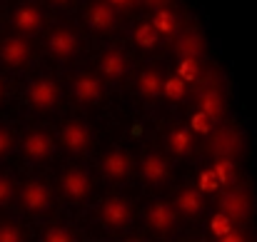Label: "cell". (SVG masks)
Wrapping results in <instances>:
<instances>
[{
    "label": "cell",
    "mask_w": 257,
    "mask_h": 242,
    "mask_svg": "<svg viewBox=\"0 0 257 242\" xmlns=\"http://www.w3.org/2000/svg\"><path fill=\"white\" fill-rule=\"evenodd\" d=\"M25 97H28V105L35 110V112H53L58 105H60V97H63V90L55 78L50 75H38L28 82L25 87Z\"/></svg>",
    "instance_id": "obj_1"
},
{
    "label": "cell",
    "mask_w": 257,
    "mask_h": 242,
    "mask_svg": "<svg viewBox=\"0 0 257 242\" xmlns=\"http://www.w3.org/2000/svg\"><path fill=\"white\" fill-rule=\"evenodd\" d=\"M97 220L102 227L112 230V232H122L130 227L133 222V205L130 200L120 197V195H110L100 202L97 207Z\"/></svg>",
    "instance_id": "obj_2"
},
{
    "label": "cell",
    "mask_w": 257,
    "mask_h": 242,
    "mask_svg": "<svg viewBox=\"0 0 257 242\" xmlns=\"http://www.w3.org/2000/svg\"><path fill=\"white\" fill-rule=\"evenodd\" d=\"M145 222H148V227H150L153 235H158V237H172L177 232V225H180V212H177V207H172L170 202L155 200L145 210Z\"/></svg>",
    "instance_id": "obj_3"
},
{
    "label": "cell",
    "mask_w": 257,
    "mask_h": 242,
    "mask_svg": "<svg viewBox=\"0 0 257 242\" xmlns=\"http://www.w3.org/2000/svg\"><path fill=\"white\" fill-rule=\"evenodd\" d=\"M48 53H50L55 60H60V63L73 60V58L80 53V35H78L73 28H68V25L53 28L50 35H48Z\"/></svg>",
    "instance_id": "obj_4"
},
{
    "label": "cell",
    "mask_w": 257,
    "mask_h": 242,
    "mask_svg": "<svg viewBox=\"0 0 257 242\" xmlns=\"http://www.w3.org/2000/svg\"><path fill=\"white\" fill-rule=\"evenodd\" d=\"M20 205L30 215H45L53 207V190L43 180H28L20 187Z\"/></svg>",
    "instance_id": "obj_5"
},
{
    "label": "cell",
    "mask_w": 257,
    "mask_h": 242,
    "mask_svg": "<svg viewBox=\"0 0 257 242\" xmlns=\"http://www.w3.org/2000/svg\"><path fill=\"white\" fill-rule=\"evenodd\" d=\"M60 192L70 202H85L92 192V180H90L87 170L78 167V165L65 167L60 175Z\"/></svg>",
    "instance_id": "obj_6"
},
{
    "label": "cell",
    "mask_w": 257,
    "mask_h": 242,
    "mask_svg": "<svg viewBox=\"0 0 257 242\" xmlns=\"http://www.w3.org/2000/svg\"><path fill=\"white\" fill-rule=\"evenodd\" d=\"M100 172L110 182H125L133 175V158L125 153V148L112 145L100 158Z\"/></svg>",
    "instance_id": "obj_7"
},
{
    "label": "cell",
    "mask_w": 257,
    "mask_h": 242,
    "mask_svg": "<svg viewBox=\"0 0 257 242\" xmlns=\"http://www.w3.org/2000/svg\"><path fill=\"white\" fill-rule=\"evenodd\" d=\"M53 150H55V143L43 128L28 130L23 143H20V155L28 162H45L53 155Z\"/></svg>",
    "instance_id": "obj_8"
},
{
    "label": "cell",
    "mask_w": 257,
    "mask_h": 242,
    "mask_svg": "<svg viewBox=\"0 0 257 242\" xmlns=\"http://www.w3.org/2000/svg\"><path fill=\"white\" fill-rule=\"evenodd\" d=\"M60 140L70 155H85L92 145V130L85 120H68V123H63Z\"/></svg>",
    "instance_id": "obj_9"
},
{
    "label": "cell",
    "mask_w": 257,
    "mask_h": 242,
    "mask_svg": "<svg viewBox=\"0 0 257 242\" xmlns=\"http://www.w3.org/2000/svg\"><path fill=\"white\" fill-rule=\"evenodd\" d=\"M97 70L102 75V80L107 82H120L130 73V58L125 55L122 48H105L97 58Z\"/></svg>",
    "instance_id": "obj_10"
},
{
    "label": "cell",
    "mask_w": 257,
    "mask_h": 242,
    "mask_svg": "<svg viewBox=\"0 0 257 242\" xmlns=\"http://www.w3.org/2000/svg\"><path fill=\"white\" fill-rule=\"evenodd\" d=\"M170 175H172L170 160H168L163 153L150 150V153L143 155V160H140V180H143L145 185L160 187V185H165V182L170 180Z\"/></svg>",
    "instance_id": "obj_11"
},
{
    "label": "cell",
    "mask_w": 257,
    "mask_h": 242,
    "mask_svg": "<svg viewBox=\"0 0 257 242\" xmlns=\"http://www.w3.org/2000/svg\"><path fill=\"white\" fill-rule=\"evenodd\" d=\"M33 58V48L23 35H8L0 43V63L10 70H20L30 63Z\"/></svg>",
    "instance_id": "obj_12"
},
{
    "label": "cell",
    "mask_w": 257,
    "mask_h": 242,
    "mask_svg": "<svg viewBox=\"0 0 257 242\" xmlns=\"http://www.w3.org/2000/svg\"><path fill=\"white\" fill-rule=\"evenodd\" d=\"M85 23L92 33L107 35V33H112L115 25H117V10H115V5H112L110 0H107V3H105V0H92L85 10Z\"/></svg>",
    "instance_id": "obj_13"
},
{
    "label": "cell",
    "mask_w": 257,
    "mask_h": 242,
    "mask_svg": "<svg viewBox=\"0 0 257 242\" xmlns=\"http://www.w3.org/2000/svg\"><path fill=\"white\" fill-rule=\"evenodd\" d=\"M73 97L80 105H97L105 97V87H102V75H92V73H80L75 75V80L70 85Z\"/></svg>",
    "instance_id": "obj_14"
},
{
    "label": "cell",
    "mask_w": 257,
    "mask_h": 242,
    "mask_svg": "<svg viewBox=\"0 0 257 242\" xmlns=\"http://www.w3.org/2000/svg\"><path fill=\"white\" fill-rule=\"evenodd\" d=\"M13 25L23 35H38L45 25V15L35 3H18L13 8Z\"/></svg>",
    "instance_id": "obj_15"
},
{
    "label": "cell",
    "mask_w": 257,
    "mask_h": 242,
    "mask_svg": "<svg viewBox=\"0 0 257 242\" xmlns=\"http://www.w3.org/2000/svg\"><path fill=\"white\" fill-rule=\"evenodd\" d=\"M220 210L230 215L235 222H245L250 217V195L245 187H225V195L220 197Z\"/></svg>",
    "instance_id": "obj_16"
},
{
    "label": "cell",
    "mask_w": 257,
    "mask_h": 242,
    "mask_svg": "<svg viewBox=\"0 0 257 242\" xmlns=\"http://www.w3.org/2000/svg\"><path fill=\"white\" fill-rule=\"evenodd\" d=\"M215 158H237L242 153V135L237 128H220L212 138Z\"/></svg>",
    "instance_id": "obj_17"
},
{
    "label": "cell",
    "mask_w": 257,
    "mask_h": 242,
    "mask_svg": "<svg viewBox=\"0 0 257 242\" xmlns=\"http://www.w3.org/2000/svg\"><path fill=\"white\" fill-rule=\"evenodd\" d=\"M197 110H202L212 123H222L225 117V97L215 85H205L197 92Z\"/></svg>",
    "instance_id": "obj_18"
},
{
    "label": "cell",
    "mask_w": 257,
    "mask_h": 242,
    "mask_svg": "<svg viewBox=\"0 0 257 242\" xmlns=\"http://www.w3.org/2000/svg\"><path fill=\"white\" fill-rule=\"evenodd\" d=\"M165 148L170 150L175 158H190L195 150V138H192V128L187 125H175L165 135Z\"/></svg>",
    "instance_id": "obj_19"
},
{
    "label": "cell",
    "mask_w": 257,
    "mask_h": 242,
    "mask_svg": "<svg viewBox=\"0 0 257 242\" xmlns=\"http://www.w3.org/2000/svg\"><path fill=\"white\" fill-rule=\"evenodd\" d=\"M175 207L182 217L187 220H195L202 215L205 210V200H202V190L200 187H182L177 190V197H175Z\"/></svg>",
    "instance_id": "obj_20"
},
{
    "label": "cell",
    "mask_w": 257,
    "mask_h": 242,
    "mask_svg": "<svg viewBox=\"0 0 257 242\" xmlns=\"http://www.w3.org/2000/svg\"><path fill=\"white\" fill-rule=\"evenodd\" d=\"M163 90H165V78H163V73L158 68H145L138 75V95H140V100L153 102V100L163 97Z\"/></svg>",
    "instance_id": "obj_21"
},
{
    "label": "cell",
    "mask_w": 257,
    "mask_h": 242,
    "mask_svg": "<svg viewBox=\"0 0 257 242\" xmlns=\"http://www.w3.org/2000/svg\"><path fill=\"white\" fill-rule=\"evenodd\" d=\"M177 58H200L205 53V40L200 30H185L175 43Z\"/></svg>",
    "instance_id": "obj_22"
},
{
    "label": "cell",
    "mask_w": 257,
    "mask_h": 242,
    "mask_svg": "<svg viewBox=\"0 0 257 242\" xmlns=\"http://www.w3.org/2000/svg\"><path fill=\"white\" fill-rule=\"evenodd\" d=\"M133 38H135V43H138L143 50H155V48H158V43H160V30L153 25V20H150V23H148V20H143V23H138V25H135Z\"/></svg>",
    "instance_id": "obj_23"
},
{
    "label": "cell",
    "mask_w": 257,
    "mask_h": 242,
    "mask_svg": "<svg viewBox=\"0 0 257 242\" xmlns=\"http://www.w3.org/2000/svg\"><path fill=\"white\" fill-rule=\"evenodd\" d=\"M153 25L160 30V35H175L177 33V15L172 13L170 8H160V10H155V15H153Z\"/></svg>",
    "instance_id": "obj_24"
},
{
    "label": "cell",
    "mask_w": 257,
    "mask_h": 242,
    "mask_svg": "<svg viewBox=\"0 0 257 242\" xmlns=\"http://www.w3.org/2000/svg\"><path fill=\"white\" fill-rule=\"evenodd\" d=\"M215 172L220 177V185L222 187H232L235 185V158H217L215 160Z\"/></svg>",
    "instance_id": "obj_25"
},
{
    "label": "cell",
    "mask_w": 257,
    "mask_h": 242,
    "mask_svg": "<svg viewBox=\"0 0 257 242\" xmlns=\"http://www.w3.org/2000/svg\"><path fill=\"white\" fill-rule=\"evenodd\" d=\"M43 240L45 242H73L75 232L70 225H50L43 230Z\"/></svg>",
    "instance_id": "obj_26"
},
{
    "label": "cell",
    "mask_w": 257,
    "mask_h": 242,
    "mask_svg": "<svg viewBox=\"0 0 257 242\" xmlns=\"http://www.w3.org/2000/svg\"><path fill=\"white\" fill-rule=\"evenodd\" d=\"M232 225H235V220L220 210V212H217V215H212V220H210V232H212L217 240H225V235L232 230Z\"/></svg>",
    "instance_id": "obj_27"
},
{
    "label": "cell",
    "mask_w": 257,
    "mask_h": 242,
    "mask_svg": "<svg viewBox=\"0 0 257 242\" xmlns=\"http://www.w3.org/2000/svg\"><path fill=\"white\" fill-rule=\"evenodd\" d=\"M200 58H177V75L182 80L192 82L200 78Z\"/></svg>",
    "instance_id": "obj_28"
},
{
    "label": "cell",
    "mask_w": 257,
    "mask_h": 242,
    "mask_svg": "<svg viewBox=\"0 0 257 242\" xmlns=\"http://www.w3.org/2000/svg\"><path fill=\"white\" fill-rule=\"evenodd\" d=\"M187 92V80H182L180 75H172V78H165V90L163 95L168 100H182Z\"/></svg>",
    "instance_id": "obj_29"
},
{
    "label": "cell",
    "mask_w": 257,
    "mask_h": 242,
    "mask_svg": "<svg viewBox=\"0 0 257 242\" xmlns=\"http://www.w3.org/2000/svg\"><path fill=\"white\" fill-rule=\"evenodd\" d=\"M197 187H200L202 192H207V195H212V192H217V190L222 187V185H220V177H217V172H215V167H212V170H205V172H200Z\"/></svg>",
    "instance_id": "obj_30"
},
{
    "label": "cell",
    "mask_w": 257,
    "mask_h": 242,
    "mask_svg": "<svg viewBox=\"0 0 257 242\" xmlns=\"http://www.w3.org/2000/svg\"><path fill=\"white\" fill-rule=\"evenodd\" d=\"M25 232L15 222H0V242H23Z\"/></svg>",
    "instance_id": "obj_31"
},
{
    "label": "cell",
    "mask_w": 257,
    "mask_h": 242,
    "mask_svg": "<svg viewBox=\"0 0 257 242\" xmlns=\"http://www.w3.org/2000/svg\"><path fill=\"white\" fill-rule=\"evenodd\" d=\"M13 197H15V185H13V180H10L8 175L0 172V207L10 205Z\"/></svg>",
    "instance_id": "obj_32"
},
{
    "label": "cell",
    "mask_w": 257,
    "mask_h": 242,
    "mask_svg": "<svg viewBox=\"0 0 257 242\" xmlns=\"http://www.w3.org/2000/svg\"><path fill=\"white\" fill-rule=\"evenodd\" d=\"M13 145H15L13 130H10L8 125H0V160H5V158L13 153Z\"/></svg>",
    "instance_id": "obj_33"
},
{
    "label": "cell",
    "mask_w": 257,
    "mask_h": 242,
    "mask_svg": "<svg viewBox=\"0 0 257 242\" xmlns=\"http://www.w3.org/2000/svg\"><path fill=\"white\" fill-rule=\"evenodd\" d=\"M210 125H215V123H212V120H210V117H207L202 110H197V115L192 117V125H190V128L205 135V133H210Z\"/></svg>",
    "instance_id": "obj_34"
},
{
    "label": "cell",
    "mask_w": 257,
    "mask_h": 242,
    "mask_svg": "<svg viewBox=\"0 0 257 242\" xmlns=\"http://www.w3.org/2000/svg\"><path fill=\"white\" fill-rule=\"evenodd\" d=\"M148 8H153V10H160V8H168L170 5V0H143Z\"/></svg>",
    "instance_id": "obj_35"
},
{
    "label": "cell",
    "mask_w": 257,
    "mask_h": 242,
    "mask_svg": "<svg viewBox=\"0 0 257 242\" xmlns=\"http://www.w3.org/2000/svg\"><path fill=\"white\" fill-rule=\"evenodd\" d=\"M48 3H50L53 8H70L75 0H48Z\"/></svg>",
    "instance_id": "obj_36"
},
{
    "label": "cell",
    "mask_w": 257,
    "mask_h": 242,
    "mask_svg": "<svg viewBox=\"0 0 257 242\" xmlns=\"http://www.w3.org/2000/svg\"><path fill=\"white\" fill-rule=\"evenodd\" d=\"M237 240H242V235H240V232H235V227H232V230L225 235V240L222 242H237Z\"/></svg>",
    "instance_id": "obj_37"
},
{
    "label": "cell",
    "mask_w": 257,
    "mask_h": 242,
    "mask_svg": "<svg viewBox=\"0 0 257 242\" xmlns=\"http://www.w3.org/2000/svg\"><path fill=\"white\" fill-rule=\"evenodd\" d=\"M5 90H8V85H5V78L0 75V102H3V97H5Z\"/></svg>",
    "instance_id": "obj_38"
},
{
    "label": "cell",
    "mask_w": 257,
    "mask_h": 242,
    "mask_svg": "<svg viewBox=\"0 0 257 242\" xmlns=\"http://www.w3.org/2000/svg\"><path fill=\"white\" fill-rule=\"evenodd\" d=\"M110 3H117L120 5V3H130V0H110Z\"/></svg>",
    "instance_id": "obj_39"
}]
</instances>
